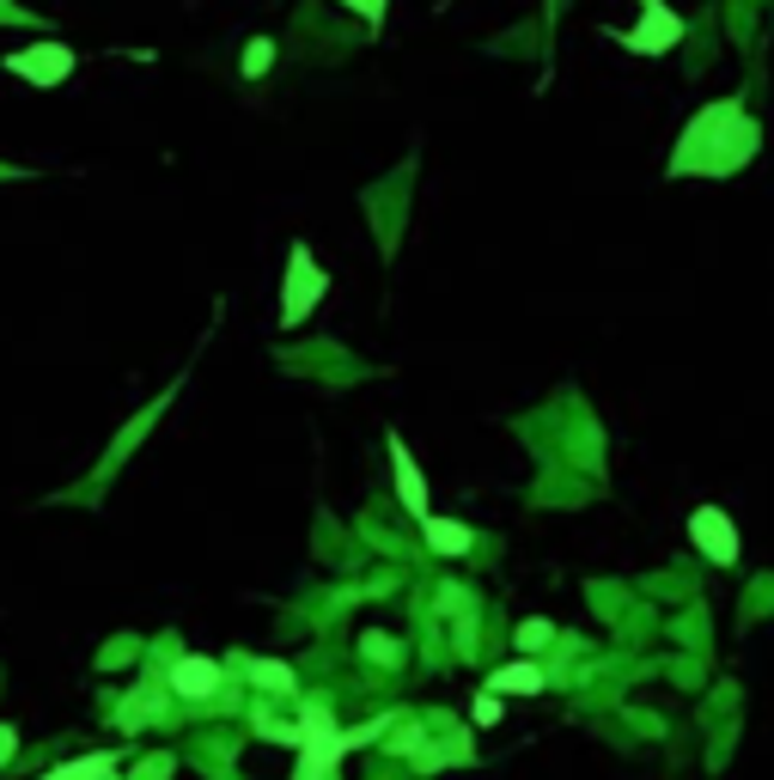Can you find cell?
<instances>
[{"mask_svg":"<svg viewBox=\"0 0 774 780\" xmlns=\"http://www.w3.org/2000/svg\"><path fill=\"white\" fill-rule=\"evenodd\" d=\"M12 750H19V732H12V725H0V769L12 762Z\"/></svg>","mask_w":774,"mask_h":780,"instance_id":"obj_16","label":"cell"},{"mask_svg":"<svg viewBox=\"0 0 774 780\" xmlns=\"http://www.w3.org/2000/svg\"><path fill=\"white\" fill-rule=\"evenodd\" d=\"M256 683L281 695V689H293V671H287V665H256Z\"/></svg>","mask_w":774,"mask_h":780,"instance_id":"obj_12","label":"cell"},{"mask_svg":"<svg viewBox=\"0 0 774 780\" xmlns=\"http://www.w3.org/2000/svg\"><path fill=\"white\" fill-rule=\"evenodd\" d=\"M494 689H507V695H537V689H543V671L537 665H507V671H494Z\"/></svg>","mask_w":774,"mask_h":780,"instance_id":"obj_10","label":"cell"},{"mask_svg":"<svg viewBox=\"0 0 774 780\" xmlns=\"http://www.w3.org/2000/svg\"><path fill=\"white\" fill-rule=\"evenodd\" d=\"M347 12H360L366 25H384V0H342Z\"/></svg>","mask_w":774,"mask_h":780,"instance_id":"obj_13","label":"cell"},{"mask_svg":"<svg viewBox=\"0 0 774 780\" xmlns=\"http://www.w3.org/2000/svg\"><path fill=\"white\" fill-rule=\"evenodd\" d=\"M421 525H428V543H433V549H445V555H463V549H470V530L451 525V518H421Z\"/></svg>","mask_w":774,"mask_h":780,"instance_id":"obj_9","label":"cell"},{"mask_svg":"<svg viewBox=\"0 0 774 780\" xmlns=\"http://www.w3.org/2000/svg\"><path fill=\"white\" fill-rule=\"evenodd\" d=\"M391 464H396V488H403V506H409L415 518H428V488H421V470H415V458H409L403 439H391Z\"/></svg>","mask_w":774,"mask_h":780,"instance_id":"obj_8","label":"cell"},{"mask_svg":"<svg viewBox=\"0 0 774 780\" xmlns=\"http://www.w3.org/2000/svg\"><path fill=\"white\" fill-rule=\"evenodd\" d=\"M0 177H19V165H0Z\"/></svg>","mask_w":774,"mask_h":780,"instance_id":"obj_17","label":"cell"},{"mask_svg":"<svg viewBox=\"0 0 774 780\" xmlns=\"http://www.w3.org/2000/svg\"><path fill=\"white\" fill-rule=\"evenodd\" d=\"M324 299V269L312 263V251L305 244H293V256H287V299H281V323H300L305 311Z\"/></svg>","mask_w":774,"mask_h":780,"instance_id":"obj_4","label":"cell"},{"mask_svg":"<svg viewBox=\"0 0 774 780\" xmlns=\"http://www.w3.org/2000/svg\"><path fill=\"white\" fill-rule=\"evenodd\" d=\"M172 689L184 701H208L214 689H221V665H214V659H177V665H172Z\"/></svg>","mask_w":774,"mask_h":780,"instance_id":"obj_7","label":"cell"},{"mask_svg":"<svg viewBox=\"0 0 774 780\" xmlns=\"http://www.w3.org/2000/svg\"><path fill=\"white\" fill-rule=\"evenodd\" d=\"M549 641V622H525L519 628V646H543Z\"/></svg>","mask_w":774,"mask_h":780,"instance_id":"obj_14","label":"cell"},{"mask_svg":"<svg viewBox=\"0 0 774 780\" xmlns=\"http://www.w3.org/2000/svg\"><path fill=\"white\" fill-rule=\"evenodd\" d=\"M268 61H275V43H268V37H256V43L244 49V80H263Z\"/></svg>","mask_w":774,"mask_h":780,"instance_id":"obj_11","label":"cell"},{"mask_svg":"<svg viewBox=\"0 0 774 780\" xmlns=\"http://www.w3.org/2000/svg\"><path fill=\"white\" fill-rule=\"evenodd\" d=\"M623 43L635 49V56H665V49L683 43V12L665 7V0H640V25L623 31Z\"/></svg>","mask_w":774,"mask_h":780,"instance_id":"obj_3","label":"cell"},{"mask_svg":"<svg viewBox=\"0 0 774 780\" xmlns=\"http://www.w3.org/2000/svg\"><path fill=\"white\" fill-rule=\"evenodd\" d=\"M689 537L702 543L707 562H719V567L738 562V525H732L719 506H702V513H689Z\"/></svg>","mask_w":774,"mask_h":780,"instance_id":"obj_6","label":"cell"},{"mask_svg":"<svg viewBox=\"0 0 774 780\" xmlns=\"http://www.w3.org/2000/svg\"><path fill=\"white\" fill-rule=\"evenodd\" d=\"M0 25H43V19H31V12H19L12 0H0Z\"/></svg>","mask_w":774,"mask_h":780,"instance_id":"obj_15","label":"cell"},{"mask_svg":"<svg viewBox=\"0 0 774 780\" xmlns=\"http://www.w3.org/2000/svg\"><path fill=\"white\" fill-rule=\"evenodd\" d=\"M366 732H335L330 725V713L317 708H305V732H300V780H330V769H335V757H342L347 744H360Z\"/></svg>","mask_w":774,"mask_h":780,"instance_id":"obj_2","label":"cell"},{"mask_svg":"<svg viewBox=\"0 0 774 780\" xmlns=\"http://www.w3.org/2000/svg\"><path fill=\"white\" fill-rule=\"evenodd\" d=\"M756 153V123L738 110V104H707L702 116L689 123V135L677 140L670 153V177H726L738 172L744 159Z\"/></svg>","mask_w":774,"mask_h":780,"instance_id":"obj_1","label":"cell"},{"mask_svg":"<svg viewBox=\"0 0 774 780\" xmlns=\"http://www.w3.org/2000/svg\"><path fill=\"white\" fill-rule=\"evenodd\" d=\"M7 74H19V80H31V86H61V80L74 74V49H68V43L12 49V56H7Z\"/></svg>","mask_w":774,"mask_h":780,"instance_id":"obj_5","label":"cell"}]
</instances>
